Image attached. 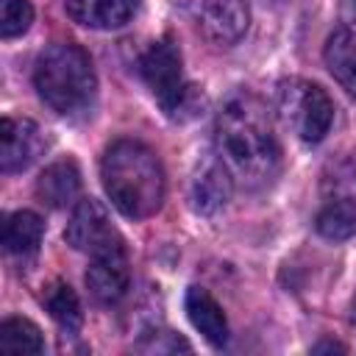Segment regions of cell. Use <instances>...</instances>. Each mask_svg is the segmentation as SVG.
I'll return each instance as SVG.
<instances>
[{
  "label": "cell",
  "instance_id": "obj_5",
  "mask_svg": "<svg viewBox=\"0 0 356 356\" xmlns=\"http://www.w3.org/2000/svg\"><path fill=\"white\" fill-rule=\"evenodd\" d=\"M139 72H142V81L147 83V89L153 92V97L159 100V106L170 117L178 120L181 111L192 108L195 86H189L184 81L181 53H178V47L170 39L153 42L145 50V56L139 58Z\"/></svg>",
  "mask_w": 356,
  "mask_h": 356
},
{
  "label": "cell",
  "instance_id": "obj_18",
  "mask_svg": "<svg viewBox=\"0 0 356 356\" xmlns=\"http://www.w3.org/2000/svg\"><path fill=\"white\" fill-rule=\"evenodd\" d=\"M317 231L325 239H348L356 234V203L342 197L331 200L320 214H317Z\"/></svg>",
  "mask_w": 356,
  "mask_h": 356
},
{
  "label": "cell",
  "instance_id": "obj_7",
  "mask_svg": "<svg viewBox=\"0 0 356 356\" xmlns=\"http://www.w3.org/2000/svg\"><path fill=\"white\" fill-rule=\"evenodd\" d=\"M234 189V178L228 172V167L222 164V159L217 153H203L192 172H189V186H186V197L195 214L211 217L217 214Z\"/></svg>",
  "mask_w": 356,
  "mask_h": 356
},
{
  "label": "cell",
  "instance_id": "obj_13",
  "mask_svg": "<svg viewBox=\"0 0 356 356\" xmlns=\"http://www.w3.org/2000/svg\"><path fill=\"white\" fill-rule=\"evenodd\" d=\"M323 58L334 81L356 97V22H348L331 33Z\"/></svg>",
  "mask_w": 356,
  "mask_h": 356
},
{
  "label": "cell",
  "instance_id": "obj_1",
  "mask_svg": "<svg viewBox=\"0 0 356 356\" xmlns=\"http://www.w3.org/2000/svg\"><path fill=\"white\" fill-rule=\"evenodd\" d=\"M217 156L228 167L231 178L248 189L264 186L275 178L281 164V150L273 134V120L267 106L250 92H234L214 125Z\"/></svg>",
  "mask_w": 356,
  "mask_h": 356
},
{
  "label": "cell",
  "instance_id": "obj_17",
  "mask_svg": "<svg viewBox=\"0 0 356 356\" xmlns=\"http://www.w3.org/2000/svg\"><path fill=\"white\" fill-rule=\"evenodd\" d=\"M42 331L25 317H8L0 325V353H42Z\"/></svg>",
  "mask_w": 356,
  "mask_h": 356
},
{
  "label": "cell",
  "instance_id": "obj_14",
  "mask_svg": "<svg viewBox=\"0 0 356 356\" xmlns=\"http://www.w3.org/2000/svg\"><path fill=\"white\" fill-rule=\"evenodd\" d=\"M78 192H81V172L78 164L70 159L50 164L36 181V195L50 209H67L78 197Z\"/></svg>",
  "mask_w": 356,
  "mask_h": 356
},
{
  "label": "cell",
  "instance_id": "obj_10",
  "mask_svg": "<svg viewBox=\"0 0 356 356\" xmlns=\"http://www.w3.org/2000/svg\"><path fill=\"white\" fill-rule=\"evenodd\" d=\"M44 150V136L33 120L25 117H3L0 122V170L22 172L28 170Z\"/></svg>",
  "mask_w": 356,
  "mask_h": 356
},
{
  "label": "cell",
  "instance_id": "obj_8",
  "mask_svg": "<svg viewBox=\"0 0 356 356\" xmlns=\"http://www.w3.org/2000/svg\"><path fill=\"white\" fill-rule=\"evenodd\" d=\"M64 239H67V245H72L75 250H83L89 256L103 250V248H108V245L122 242L120 231L111 225L108 211L95 197H86L72 209V217L67 222Z\"/></svg>",
  "mask_w": 356,
  "mask_h": 356
},
{
  "label": "cell",
  "instance_id": "obj_19",
  "mask_svg": "<svg viewBox=\"0 0 356 356\" xmlns=\"http://www.w3.org/2000/svg\"><path fill=\"white\" fill-rule=\"evenodd\" d=\"M33 22V8L28 0H0V36L14 39L25 33Z\"/></svg>",
  "mask_w": 356,
  "mask_h": 356
},
{
  "label": "cell",
  "instance_id": "obj_16",
  "mask_svg": "<svg viewBox=\"0 0 356 356\" xmlns=\"http://www.w3.org/2000/svg\"><path fill=\"white\" fill-rule=\"evenodd\" d=\"M44 309L50 312V317L67 331V334H75L83 323V312H81V300L78 295L72 292L70 284H50L47 292H44Z\"/></svg>",
  "mask_w": 356,
  "mask_h": 356
},
{
  "label": "cell",
  "instance_id": "obj_9",
  "mask_svg": "<svg viewBox=\"0 0 356 356\" xmlns=\"http://www.w3.org/2000/svg\"><path fill=\"white\" fill-rule=\"evenodd\" d=\"M128 284H131V267H128L125 242L92 253L86 270V286L97 303H117L128 292Z\"/></svg>",
  "mask_w": 356,
  "mask_h": 356
},
{
  "label": "cell",
  "instance_id": "obj_6",
  "mask_svg": "<svg viewBox=\"0 0 356 356\" xmlns=\"http://www.w3.org/2000/svg\"><path fill=\"white\" fill-rule=\"evenodd\" d=\"M195 25L214 44H234L245 36L250 14L245 0H184Z\"/></svg>",
  "mask_w": 356,
  "mask_h": 356
},
{
  "label": "cell",
  "instance_id": "obj_15",
  "mask_svg": "<svg viewBox=\"0 0 356 356\" xmlns=\"http://www.w3.org/2000/svg\"><path fill=\"white\" fill-rule=\"evenodd\" d=\"M44 222L33 211H14L3 222V248L11 256H33L42 245Z\"/></svg>",
  "mask_w": 356,
  "mask_h": 356
},
{
  "label": "cell",
  "instance_id": "obj_20",
  "mask_svg": "<svg viewBox=\"0 0 356 356\" xmlns=\"http://www.w3.org/2000/svg\"><path fill=\"white\" fill-rule=\"evenodd\" d=\"M312 353H345V348H342L339 342L325 339V342H317V345L312 348Z\"/></svg>",
  "mask_w": 356,
  "mask_h": 356
},
{
  "label": "cell",
  "instance_id": "obj_4",
  "mask_svg": "<svg viewBox=\"0 0 356 356\" xmlns=\"http://www.w3.org/2000/svg\"><path fill=\"white\" fill-rule=\"evenodd\" d=\"M275 108L286 128H292V134L309 145H317L334 122V103L325 89L303 78H289L278 83Z\"/></svg>",
  "mask_w": 356,
  "mask_h": 356
},
{
  "label": "cell",
  "instance_id": "obj_12",
  "mask_svg": "<svg viewBox=\"0 0 356 356\" xmlns=\"http://www.w3.org/2000/svg\"><path fill=\"white\" fill-rule=\"evenodd\" d=\"M136 11V0H67V14L95 31L122 28Z\"/></svg>",
  "mask_w": 356,
  "mask_h": 356
},
{
  "label": "cell",
  "instance_id": "obj_11",
  "mask_svg": "<svg viewBox=\"0 0 356 356\" xmlns=\"http://www.w3.org/2000/svg\"><path fill=\"white\" fill-rule=\"evenodd\" d=\"M184 306H186V317L189 323L200 331V337L214 345V348H222L228 342V320L220 309V303L200 286H189L186 289V298H184Z\"/></svg>",
  "mask_w": 356,
  "mask_h": 356
},
{
  "label": "cell",
  "instance_id": "obj_2",
  "mask_svg": "<svg viewBox=\"0 0 356 356\" xmlns=\"http://www.w3.org/2000/svg\"><path fill=\"white\" fill-rule=\"evenodd\" d=\"M100 178L108 200L125 217L142 220L161 209L164 170L147 145L136 139H117L108 145L100 161Z\"/></svg>",
  "mask_w": 356,
  "mask_h": 356
},
{
  "label": "cell",
  "instance_id": "obj_3",
  "mask_svg": "<svg viewBox=\"0 0 356 356\" xmlns=\"http://www.w3.org/2000/svg\"><path fill=\"white\" fill-rule=\"evenodd\" d=\"M33 86L39 97L61 117H75L92 108L97 78L81 44L56 42L42 50L33 67Z\"/></svg>",
  "mask_w": 356,
  "mask_h": 356
}]
</instances>
